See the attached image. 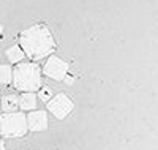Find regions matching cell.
Listing matches in <instances>:
<instances>
[{
  "mask_svg": "<svg viewBox=\"0 0 158 150\" xmlns=\"http://www.w3.org/2000/svg\"><path fill=\"white\" fill-rule=\"evenodd\" d=\"M2 36H3V25L0 24V38H2Z\"/></svg>",
  "mask_w": 158,
  "mask_h": 150,
  "instance_id": "13",
  "label": "cell"
},
{
  "mask_svg": "<svg viewBox=\"0 0 158 150\" xmlns=\"http://www.w3.org/2000/svg\"><path fill=\"white\" fill-rule=\"evenodd\" d=\"M0 106H2L3 112H16L19 109V97L18 95H5L3 98H0Z\"/></svg>",
  "mask_w": 158,
  "mask_h": 150,
  "instance_id": "8",
  "label": "cell"
},
{
  "mask_svg": "<svg viewBox=\"0 0 158 150\" xmlns=\"http://www.w3.org/2000/svg\"><path fill=\"white\" fill-rule=\"evenodd\" d=\"M27 131V117L24 112H3L0 115V134L5 139L22 138Z\"/></svg>",
  "mask_w": 158,
  "mask_h": 150,
  "instance_id": "3",
  "label": "cell"
},
{
  "mask_svg": "<svg viewBox=\"0 0 158 150\" xmlns=\"http://www.w3.org/2000/svg\"><path fill=\"white\" fill-rule=\"evenodd\" d=\"M19 46L32 62L43 60L56 51V40L43 24L32 25L19 33Z\"/></svg>",
  "mask_w": 158,
  "mask_h": 150,
  "instance_id": "1",
  "label": "cell"
},
{
  "mask_svg": "<svg viewBox=\"0 0 158 150\" xmlns=\"http://www.w3.org/2000/svg\"><path fill=\"white\" fill-rule=\"evenodd\" d=\"M13 79V70L10 65H0V85H10Z\"/></svg>",
  "mask_w": 158,
  "mask_h": 150,
  "instance_id": "10",
  "label": "cell"
},
{
  "mask_svg": "<svg viewBox=\"0 0 158 150\" xmlns=\"http://www.w3.org/2000/svg\"><path fill=\"white\" fill-rule=\"evenodd\" d=\"M5 54H6V59H8L10 63H19V62H22L24 57H25V54L22 52V49H21L19 44H15V46L8 48Z\"/></svg>",
  "mask_w": 158,
  "mask_h": 150,
  "instance_id": "9",
  "label": "cell"
},
{
  "mask_svg": "<svg viewBox=\"0 0 158 150\" xmlns=\"http://www.w3.org/2000/svg\"><path fill=\"white\" fill-rule=\"evenodd\" d=\"M0 150H6V147H5V142L0 139Z\"/></svg>",
  "mask_w": 158,
  "mask_h": 150,
  "instance_id": "12",
  "label": "cell"
},
{
  "mask_svg": "<svg viewBox=\"0 0 158 150\" xmlns=\"http://www.w3.org/2000/svg\"><path fill=\"white\" fill-rule=\"evenodd\" d=\"M16 90L21 92H36L43 85V73L35 62H19L13 70V79Z\"/></svg>",
  "mask_w": 158,
  "mask_h": 150,
  "instance_id": "2",
  "label": "cell"
},
{
  "mask_svg": "<svg viewBox=\"0 0 158 150\" xmlns=\"http://www.w3.org/2000/svg\"><path fill=\"white\" fill-rule=\"evenodd\" d=\"M68 71H70V65L65 60H62L60 57L52 56V54L48 57L44 66L41 68V73L44 76H48L52 81H57V82H62V81L67 77Z\"/></svg>",
  "mask_w": 158,
  "mask_h": 150,
  "instance_id": "4",
  "label": "cell"
},
{
  "mask_svg": "<svg viewBox=\"0 0 158 150\" xmlns=\"http://www.w3.org/2000/svg\"><path fill=\"white\" fill-rule=\"evenodd\" d=\"M46 107H48V111L56 119L63 120L67 115L71 114V111L74 109V103H73V100L68 97V95L57 93V95H54V97L48 101Z\"/></svg>",
  "mask_w": 158,
  "mask_h": 150,
  "instance_id": "5",
  "label": "cell"
},
{
  "mask_svg": "<svg viewBox=\"0 0 158 150\" xmlns=\"http://www.w3.org/2000/svg\"><path fill=\"white\" fill-rule=\"evenodd\" d=\"M25 117H27V128L30 131L48 130V114L44 111H30V114H25Z\"/></svg>",
  "mask_w": 158,
  "mask_h": 150,
  "instance_id": "6",
  "label": "cell"
},
{
  "mask_svg": "<svg viewBox=\"0 0 158 150\" xmlns=\"http://www.w3.org/2000/svg\"><path fill=\"white\" fill-rule=\"evenodd\" d=\"M38 93H36V98H40L41 101H44V103H48L52 97H54V92H52V89L51 87H48V85H41L38 90H36Z\"/></svg>",
  "mask_w": 158,
  "mask_h": 150,
  "instance_id": "11",
  "label": "cell"
},
{
  "mask_svg": "<svg viewBox=\"0 0 158 150\" xmlns=\"http://www.w3.org/2000/svg\"><path fill=\"white\" fill-rule=\"evenodd\" d=\"M36 93L35 92H22V95L19 97V109L22 111H35L36 109Z\"/></svg>",
  "mask_w": 158,
  "mask_h": 150,
  "instance_id": "7",
  "label": "cell"
}]
</instances>
